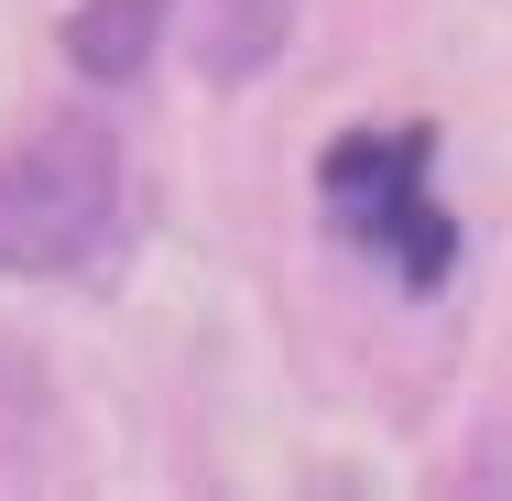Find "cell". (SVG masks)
Here are the masks:
<instances>
[{"label":"cell","instance_id":"cell-1","mask_svg":"<svg viewBox=\"0 0 512 501\" xmlns=\"http://www.w3.org/2000/svg\"><path fill=\"white\" fill-rule=\"evenodd\" d=\"M316 218L338 251H360L404 295H436L458 273V218L436 197V131L425 120H349L316 153Z\"/></svg>","mask_w":512,"mask_h":501},{"label":"cell","instance_id":"cell-2","mask_svg":"<svg viewBox=\"0 0 512 501\" xmlns=\"http://www.w3.org/2000/svg\"><path fill=\"white\" fill-rule=\"evenodd\" d=\"M120 229V153L99 120H66L0 153V273H88Z\"/></svg>","mask_w":512,"mask_h":501},{"label":"cell","instance_id":"cell-3","mask_svg":"<svg viewBox=\"0 0 512 501\" xmlns=\"http://www.w3.org/2000/svg\"><path fill=\"white\" fill-rule=\"evenodd\" d=\"M164 11L175 0H88V11H66V66L88 88H131L153 66V44H164Z\"/></svg>","mask_w":512,"mask_h":501},{"label":"cell","instance_id":"cell-4","mask_svg":"<svg viewBox=\"0 0 512 501\" xmlns=\"http://www.w3.org/2000/svg\"><path fill=\"white\" fill-rule=\"evenodd\" d=\"M284 22H295V0H218V33H207V77H251V66H273Z\"/></svg>","mask_w":512,"mask_h":501}]
</instances>
